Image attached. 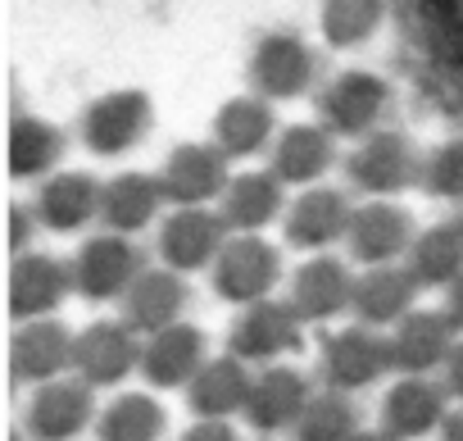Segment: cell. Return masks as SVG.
I'll return each instance as SVG.
<instances>
[{
	"mask_svg": "<svg viewBox=\"0 0 463 441\" xmlns=\"http://www.w3.org/2000/svg\"><path fill=\"white\" fill-rule=\"evenodd\" d=\"M386 373H395V360H391V337L377 328L350 323L327 332L318 346V382L327 391L354 396L364 387H377Z\"/></svg>",
	"mask_w": 463,
	"mask_h": 441,
	"instance_id": "6da1fadb",
	"label": "cell"
},
{
	"mask_svg": "<svg viewBox=\"0 0 463 441\" xmlns=\"http://www.w3.org/2000/svg\"><path fill=\"white\" fill-rule=\"evenodd\" d=\"M418 177H422L418 146L404 132H391V128L364 137L345 159V182L354 191H364L368 200H395L400 191L418 187Z\"/></svg>",
	"mask_w": 463,
	"mask_h": 441,
	"instance_id": "7a4b0ae2",
	"label": "cell"
},
{
	"mask_svg": "<svg viewBox=\"0 0 463 441\" xmlns=\"http://www.w3.org/2000/svg\"><path fill=\"white\" fill-rule=\"evenodd\" d=\"M305 346V319L296 314L291 301H260V305H246L232 323V337H227V350L246 360L250 369H273V364H287L296 350Z\"/></svg>",
	"mask_w": 463,
	"mask_h": 441,
	"instance_id": "3957f363",
	"label": "cell"
},
{
	"mask_svg": "<svg viewBox=\"0 0 463 441\" xmlns=\"http://www.w3.org/2000/svg\"><path fill=\"white\" fill-rule=\"evenodd\" d=\"M146 269L150 264H146V255H141V246L132 237L100 233V237H87L78 246V255H73V287L91 305H109V301L123 305V296L132 292V283Z\"/></svg>",
	"mask_w": 463,
	"mask_h": 441,
	"instance_id": "277c9868",
	"label": "cell"
},
{
	"mask_svg": "<svg viewBox=\"0 0 463 441\" xmlns=\"http://www.w3.org/2000/svg\"><path fill=\"white\" fill-rule=\"evenodd\" d=\"M141 350H146V337L128 319H96L78 332L73 378H82L91 391L123 387L132 373H141Z\"/></svg>",
	"mask_w": 463,
	"mask_h": 441,
	"instance_id": "5b68a950",
	"label": "cell"
},
{
	"mask_svg": "<svg viewBox=\"0 0 463 441\" xmlns=\"http://www.w3.org/2000/svg\"><path fill=\"white\" fill-rule=\"evenodd\" d=\"M209 283H213V296L218 301L237 305V310L260 305V301H273V292L282 283V255L264 237H237V233H232L227 251L209 269Z\"/></svg>",
	"mask_w": 463,
	"mask_h": 441,
	"instance_id": "8992f818",
	"label": "cell"
},
{
	"mask_svg": "<svg viewBox=\"0 0 463 441\" xmlns=\"http://www.w3.org/2000/svg\"><path fill=\"white\" fill-rule=\"evenodd\" d=\"M391 110V87L368 73V69H350V73H336L323 91H318V123L332 132V137H373L382 132V119Z\"/></svg>",
	"mask_w": 463,
	"mask_h": 441,
	"instance_id": "52a82bcc",
	"label": "cell"
},
{
	"mask_svg": "<svg viewBox=\"0 0 463 441\" xmlns=\"http://www.w3.org/2000/svg\"><path fill=\"white\" fill-rule=\"evenodd\" d=\"M155 123V105L146 91L137 87H118L96 96L82 119H78V137L91 155H128L132 146H141V137Z\"/></svg>",
	"mask_w": 463,
	"mask_h": 441,
	"instance_id": "ba28073f",
	"label": "cell"
},
{
	"mask_svg": "<svg viewBox=\"0 0 463 441\" xmlns=\"http://www.w3.org/2000/svg\"><path fill=\"white\" fill-rule=\"evenodd\" d=\"M227 164L232 159L213 141H186L164 159L159 187H164L173 209H209L227 196L232 177H237V173H227Z\"/></svg>",
	"mask_w": 463,
	"mask_h": 441,
	"instance_id": "9c48e42d",
	"label": "cell"
},
{
	"mask_svg": "<svg viewBox=\"0 0 463 441\" xmlns=\"http://www.w3.org/2000/svg\"><path fill=\"white\" fill-rule=\"evenodd\" d=\"M250 87L264 101H296L318 82V55L300 33H269L250 51Z\"/></svg>",
	"mask_w": 463,
	"mask_h": 441,
	"instance_id": "30bf717a",
	"label": "cell"
},
{
	"mask_svg": "<svg viewBox=\"0 0 463 441\" xmlns=\"http://www.w3.org/2000/svg\"><path fill=\"white\" fill-rule=\"evenodd\" d=\"M418 242V228L404 205L395 200H364L354 209V224L345 237V255L364 269H382V264H404L409 251Z\"/></svg>",
	"mask_w": 463,
	"mask_h": 441,
	"instance_id": "8fae6325",
	"label": "cell"
},
{
	"mask_svg": "<svg viewBox=\"0 0 463 441\" xmlns=\"http://www.w3.org/2000/svg\"><path fill=\"white\" fill-rule=\"evenodd\" d=\"M354 209L345 191L336 187H305L291 209H287V246L291 251H305V255H327V246H345L350 237V224H354Z\"/></svg>",
	"mask_w": 463,
	"mask_h": 441,
	"instance_id": "7c38bea8",
	"label": "cell"
},
{
	"mask_svg": "<svg viewBox=\"0 0 463 441\" xmlns=\"http://www.w3.org/2000/svg\"><path fill=\"white\" fill-rule=\"evenodd\" d=\"M227 242H232V228L222 224L218 209H173L159 228V264L186 278V273L213 269Z\"/></svg>",
	"mask_w": 463,
	"mask_h": 441,
	"instance_id": "4fadbf2b",
	"label": "cell"
},
{
	"mask_svg": "<svg viewBox=\"0 0 463 441\" xmlns=\"http://www.w3.org/2000/svg\"><path fill=\"white\" fill-rule=\"evenodd\" d=\"M78 296L73 287V260L46 255V251H28L14 260L10 269V314L14 323H37L60 314V305Z\"/></svg>",
	"mask_w": 463,
	"mask_h": 441,
	"instance_id": "5bb4252c",
	"label": "cell"
},
{
	"mask_svg": "<svg viewBox=\"0 0 463 441\" xmlns=\"http://www.w3.org/2000/svg\"><path fill=\"white\" fill-rule=\"evenodd\" d=\"M314 378L296 364H273V369H260L255 373V391H250V405H246V423L260 432V436H273V432H291L300 423V414L309 409L314 400Z\"/></svg>",
	"mask_w": 463,
	"mask_h": 441,
	"instance_id": "9a60e30c",
	"label": "cell"
},
{
	"mask_svg": "<svg viewBox=\"0 0 463 441\" xmlns=\"http://www.w3.org/2000/svg\"><path fill=\"white\" fill-rule=\"evenodd\" d=\"M73 350H78V332H69L60 319H37V323L14 328L10 364H14V378L37 391L73 373Z\"/></svg>",
	"mask_w": 463,
	"mask_h": 441,
	"instance_id": "2e32d148",
	"label": "cell"
},
{
	"mask_svg": "<svg viewBox=\"0 0 463 441\" xmlns=\"http://www.w3.org/2000/svg\"><path fill=\"white\" fill-rule=\"evenodd\" d=\"M354 287H359V278L350 273L345 260L314 255L291 273V296L287 301L296 305V314L305 323H332V319L354 310Z\"/></svg>",
	"mask_w": 463,
	"mask_h": 441,
	"instance_id": "e0dca14e",
	"label": "cell"
},
{
	"mask_svg": "<svg viewBox=\"0 0 463 441\" xmlns=\"http://www.w3.org/2000/svg\"><path fill=\"white\" fill-rule=\"evenodd\" d=\"M209 337L195 328V323H173L155 337H146V350H141V378L155 387V391H186L195 382V373L209 364Z\"/></svg>",
	"mask_w": 463,
	"mask_h": 441,
	"instance_id": "ac0fdd59",
	"label": "cell"
},
{
	"mask_svg": "<svg viewBox=\"0 0 463 441\" xmlns=\"http://www.w3.org/2000/svg\"><path fill=\"white\" fill-rule=\"evenodd\" d=\"M454 396L445 391L440 378H413V373H400L382 400V427L395 436V441H418L427 432H440L445 414L454 409L449 405Z\"/></svg>",
	"mask_w": 463,
	"mask_h": 441,
	"instance_id": "d6986e66",
	"label": "cell"
},
{
	"mask_svg": "<svg viewBox=\"0 0 463 441\" xmlns=\"http://www.w3.org/2000/svg\"><path fill=\"white\" fill-rule=\"evenodd\" d=\"M100 418L96 409V391L82 378H60L33 391L28 405V432L37 441H78V432H87Z\"/></svg>",
	"mask_w": 463,
	"mask_h": 441,
	"instance_id": "ffe728a7",
	"label": "cell"
},
{
	"mask_svg": "<svg viewBox=\"0 0 463 441\" xmlns=\"http://www.w3.org/2000/svg\"><path fill=\"white\" fill-rule=\"evenodd\" d=\"M391 360L395 373H413V378H440L458 332L445 319V310H413L409 319H400L391 332Z\"/></svg>",
	"mask_w": 463,
	"mask_h": 441,
	"instance_id": "44dd1931",
	"label": "cell"
},
{
	"mask_svg": "<svg viewBox=\"0 0 463 441\" xmlns=\"http://www.w3.org/2000/svg\"><path fill=\"white\" fill-rule=\"evenodd\" d=\"M422 283L413 278L409 264H382V269H364L359 287H354V310L350 319L377 332H391L400 319H409L418 310Z\"/></svg>",
	"mask_w": 463,
	"mask_h": 441,
	"instance_id": "7402d4cb",
	"label": "cell"
},
{
	"mask_svg": "<svg viewBox=\"0 0 463 441\" xmlns=\"http://www.w3.org/2000/svg\"><path fill=\"white\" fill-rule=\"evenodd\" d=\"M100 196H105V182H96L91 173L82 168H64V173H51L42 187H37V218L46 233H82L87 224H96L100 218Z\"/></svg>",
	"mask_w": 463,
	"mask_h": 441,
	"instance_id": "603a6c76",
	"label": "cell"
},
{
	"mask_svg": "<svg viewBox=\"0 0 463 441\" xmlns=\"http://www.w3.org/2000/svg\"><path fill=\"white\" fill-rule=\"evenodd\" d=\"M255 373L260 369H250L246 360H237V355H213L200 373H195V382L186 387V405H191V414L195 418H218V423H232L237 414H246V405H250V391H255Z\"/></svg>",
	"mask_w": 463,
	"mask_h": 441,
	"instance_id": "cb8c5ba5",
	"label": "cell"
},
{
	"mask_svg": "<svg viewBox=\"0 0 463 441\" xmlns=\"http://www.w3.org/2000/svg\"><path fill=\"white\" fill-rule=\"evenodd\" d=\"M287 209V182L273 168H250L237 173L227 187V196L218 200L222 224L237 233V237H260L269 224H278Z\"/></svg>",
	"mask_w": 463,
	"mask_h": 441,
	"instance_id": "d4e9b609",
	"label": "cell"
},
{
	"mask_svg": "<svg viewBox=\"0 0 463 441\" xmlns=\"http://www.w3.org/2000/svg\"><path fill=\"white\" fill-rule=\"evenodd\" d=\"M186 305H191V287H186V278L159 264V269H146V273L132 283V292H128L123 305H118V310H123L118 319H128L141 337H155V332L182 323Z\"/></svg>",
	"mask_w": 463,
	"mask_h": 441,
	"instance_id": "484cf974",
	"label": "cell"
},
{
	"mask_svg": "<svg viewBox=\"0 0 463 441\" xmlns=\"http://www.w3.org/2000/svg\"><path fill=\"white\" fill-rule=\"evenodd\" d=\"M332 164H336V137L323 123H291L278 132L269 150V168L287 187H318V177H327Z\"/></svg>",
	"mask_w": 463,
	"mask_h": 441,
	"instance_id": "4316f807",
	"label": "cell"
},
{
	"mask_svg": "<svg viewBox=\"0 0 463 441\" xmlns=\"http://www.w3.org/2000/svg\"><path fill=\"white\" fill-rule=\"evenodd\" d=\"M278 141V119H273V101L264 96H232L218 114H213V146L227 159H255L264 150H273Z\"/></svg>",
	"mask_w": 463,
	"mask_h": 441,
	"instance_id": "83f0119b",
	"label": "cell"
},
{
	"mask_svg": "<svg viewBox=\"0 0 463 441\" xmlns=\"http://www.w3.org/2000/svg\"><path fill=\"white\" fill-rule=\"evenodd\" d=\"M164 205H168V196H164V187H159V173H137V168H128V173H118V177L105 182L100 224H105V233L137 237V233H146V228L155 224Z\"/></svg>",
	"mask_w": 463,
	"mask_h": 441,
	"instance_id": "f1b7e54d",
	"label": "cell"
},
{
	"mask_svg": "<svg viewBox=\"0 0 463 441\" xmlns=\"http://www.w3.org/2000/svg\"><path fill=\"white\" fill-rule=\"evenodd\" d=\"M404 264L413 269V278L422 283V292L427 287L449 292L463 278V224H458V218H449V224L422 228Z\"/></svg>",
	"mask_w": 463,
	"mask_h": 441,
	"instance_id": "f546056e",
	"label": "cell"
},
{
	"mask_svg": "<svg viewBox=\"0 0 463 441\" xmlns=\"http://www.w3.org/2000/svg\"><path fill=\"white\" fill-rule=\"evenodd\" d=\"M64 159V132L51 123V119H33V114H19L14 119V132H10V168L14 177H51L55 164Z\"/></svg>",
	"mask_w": 463,
	"mask_h": 441,
	"instance_id": "4dcf8cb0",
	"label": "cell"
},
{
	"mask_svg": "<svg viewBox=\"0 0 463 441\" xmlns=\"http://www.w3.org/2000/svg\"><path fill=\"white\" fill-rule=\"evenodd\" d=\"M164 427H168V414L150 391H123L96 418L100 441H159Z\"/></svg>",
	"mask_w": 463,
	"mask_h": 441,
	"instance_id": "1f68e13d",
	"label": "cell"
},
{
	"mask_svg": "<svg viewBox=\"0 0 463 441\" xmlns=\"http://www.w3.org/2000/svg\"><path fill=\"white\" fill-rule=\"evenodd\" d=\"M359 427V405L345 391H327L318 387L309 409L300 414V423L291 427V441H354Z\"/></svg>",
	"mask_w": 463,
	"mask_h": 441,
	"instance_id": "d6a6232c",
	"label": "cell"
},
{
	"mask_svg": "<svg viewBox=\"0 0 463 441\" xmlns=\"http://www.w3.org/2000/svg\"><path fill=\"white\" fill-rule=\"evenodd\" d=\"M318 28H323L327 46L354 51V46L373 42V33L382 28V0H323Z\"/></svg>",
	"mask_w": 463,
	"mask_h": 441,
	"instance_id": "836d02e7",
	"label": "cell"
},
{
	"mask_svg": "<svg viewBox=\"0 0 463 441\" xmlns=\"http://www.w3.org/2000/svg\"><path fill=\"white\" fill-rule=\"evenodd\" d=\"M418 187H422L427 196H436V200L463 205V141H458V137H454V141H440V146H431V150L422 155V177H418Z\"/></svg>",
	"mask_w": 463,
	"mask_h": 441,
	"instance_id": "e575fe53",
	"label": "cell"
},
{
	"mask_svg": "<svg viewBox=\"0 0 463 441\" xmlns=\"http://www.w3.org/2000/svg\"><path fill=\"white\" fill-rule=\"evenodd\" d=\"M37 228H42V218H37L33 205H10V251H14V260L37 246Z\"/></svg>",
	"mask_w": 463,
	"mask_h": 441,
	"instance_id": "d590c367",
	"label": "cell"
},
{
	"mask_svg": "<svg viewBox=\"0 0 463 441\" xmlns=\"http://www.w3.org/2000/svg\"><path fill=\"white\" fill-rule=\"evenodd\" d=\"M440 382H445V391L454 396V405H463V337L454 341V350H449V360H445V369H440Z\"/></svg>",
	"mask_w": 463,
	"mask_h": 441,
	"instance_id": "8d00e7d4",
	"label": "cell"
},
{
	"mask_svg": "<svg viewBox=\"0 0 463 441\" xmlns=\"http://www.w3.org/2000/svg\"><path fill=\"white\" fill-rule=\"evenodd\" d=\"M182 441H237V432H232V423H218V418H200Z\"/></svg>",
	"mask_w": 463,
	"mask_h": 441,
	"instance_id": "74e56055",
	"label": "cell"
},
{
	"mask_svg": "<svg viewBox=\"0 0 463 441\" xmlns=\"http://www.w3.org/2000/svg\"><path fill=\"white\" fill-rule=\"evenodd\" d=\"M440 310H445V319L454 323V332L463 337V278H458V283L445 292V305H440Z\"/></svg>",
	"mask_w": 463,
	"mask_h": 441,
	"instance_id": "f35d334b",
	"label": "cell"
},
{
	"mask_svg": "<svg viewBox=\"0 0 463 441\" xmlns=\"http://www.w3.org/2000/svg\"><path fill=\"white\" fill-rule=\"evenodd\" d=\"M440 441H463V405H454L440 423Z\"/></svg>",
	"mask_w": 463,
	"mask_h": 441,
	"instance_id": "ab89813d",
	"label": "cell"
},
{
	"mask_svg": "<svg viewBox=\"0 0 463 441\" xmlns=\"http://www.w3.org/2000/svg\"><path fill=\"white\" fill-rule=\"evenodd\" d=\"M354 441H395V436H391V432H386V427H377V432H359V436H354Z\"/></svg>",
	"mask_w": 463,
	"mask_h": 441,
	"instance_id": "60d3db41",
	"label": "cell"
},
{
	"mask_svg": "<svg viewBox=\"0 0 463 441\" xmlns=\"http://www.w3.org/2000/svg\"><path fill=\"white\" fill-rule=\"evenodd\" d=\"M454 218H458V224H463V205H458V214H454Z\"/></svg>",
	"mask_w": 463,
	"mask_h": 441,
	"instance_id": "b9f144b4",
	"label": "cell"
}]
</instances>
